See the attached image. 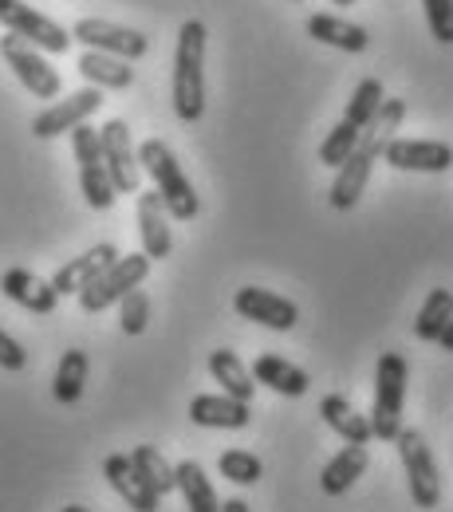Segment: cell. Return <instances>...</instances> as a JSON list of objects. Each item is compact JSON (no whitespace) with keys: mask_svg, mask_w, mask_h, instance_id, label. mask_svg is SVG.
Masks as SVG:
<instances>
[{"mask_svg":"<svg viewBox=\"0 0 453 512\" xmlns=\"http://www.w3.org/2000/svg\"><path fill=\"white\" fill-rule=\"evenodd\" d=\"M402 119H406V103H402V99H383L379 115L363 127L359 142H355V150H351L347 162L335 170V186H331V193H327L331 209L347 213V209L359 205V197L367 193V182H371V170H375V162L383 158L387 142L398 134Z\"/></svg>","mask_w":453,"mask_h":512,"instance_id":"6da1fadb","label":"cell"},{"mask_svg":"<svg viewBox=\"0 0 453 512\" xmlns=\"http://www.w3.org/2000/svg\"><path fill=\"white\" fill-rule=\"evenodd\" d=\"M367 465H371V457H367V446H347L339 449L331 461L324 465V473H320V485H324V493L331 497H339V493H347L363 473H367Z\"/></svg>","mask_w":453,"mask_h":512,"instance_id":"cb8c5ba5","label":"cell"},{"mask_svg":"<svg viewBox=\"0 0 453 512\" xmlns=\"http://www.w3.org/2000/svg\"><path fill=\"white\" fill-rule=\"evenodd\" d=\"M331 4H355V0H331Z\"/></svg>","mask_w":453,"mask_h":512,"instance_id":"f35d334b","label":"cell"},{"mask_svg":"<svg viewBox=\"0 0 453 512\" xmlns=\"http://www.w3.org/2000/svg\"><path fill=\"white\" fill-rule=\"evenodd\" d=\"M394 170L402 174H446L453 166V146L450 142H434V138H390L383 150Z\"/></svg>","mask_w":453,"mask_h":512,"instance_id":"7c38bea8","label":"cell"},{"mask_svg":"<svg viewBox=\"0 0 453 512\" xmlns=\"http://www.w3.org/2000/svg\"><path fill=\"white\" fill-rule=\"evenodd\" d=\"M146 272H150V256L146 253L119 256L111 268H103V272H99V276L79 292V308H83L87 316L107 312L111 304H119L127 292H134V288L146 280Z\"/></svg>","mask_w":453,"mask_h":512,"instance_id":"8992f818","label":"cell"},{"mask_svg":"<svg viewBox=\"0 0 453 512\" xmlns=\"http://www.w3.org/2000/svg\"><path fill=\"white\" fill-rule=\"evenodd\" d=\"M146 320H150V300H146L142 288H134V292H127V296L119 300V323H123L127 335H142V331H146Z\"/></svg>","mask_w":453,"mask_h":512,"instance_id":"d6a6232c","label":"cell"},{"mask_svg":"<svg viewBox=\"0 0 453 512\" xmlns=\"http://www.w3.org/2000/svg\"><path fill=\"white\" fill-rule=\"evenodd\" d=\"M233 308L241 320H253L260 327H272V331H292L300 320V308L288 296H276L268 288H241L233 296Z\"/></svg>","mask_w":453,"mask_h":512,"instance_id":"5bb4252c","label":"cell"},{"mask_svg":"<svg viewBox=\"0 0 453 512\" xmlns=\"http://www.w3.org/2000/svg\"><path fill=\"white\" fill-rule=\"evenodd\" d=\"M99 146H103V166L111 174L115 193H138L142 186V166H138V150L130 142V127L123 119H111L99 127Z\"/></svg>","mask_w":453,"mask_h":512,"instance_id":"8fae6325","label":"cell"},{"mask_svg":"<svg viewBox=\"0 0 453 512\" xmlns=\"http://www.w3.org/2000/svg\"><path fill=\"white\" fill-rule=\"evenodd\" d=\"M209 375L221 383L225 394H233V398H241V402H249V398L257 394V379H253V371L241 363L237 351H213V355H209Z\"/></svg>","mask_w":453,"mask_h":512,"instance_id":"d4e9b609","label":"cell"},{"mask_svg":"<svg viewBox=\"0 0 453 512\" xmlns=\"http://www.w3.org/2000/svg\"><path fill=\"white\" fill-rule=\"evenodd\" d=\"M394 446H398L402 469H406L410 501L418 509H438L442 505V473H438V461H434V453L426 446V438L418 430H398Z\"/></svg>","mask_w":453,"mask_h":512,"instance_id":"5b68a950","label":"cell"},{"mask_svg":"<svg viewBox=\"0 0 453 512\" xmlns=\"http://www.w3.org/2000/svg\"><path fill=\"white\" fill-rule=\"evenodd\" d=\"M103 477H107V485H111L134 512H158V505H162V497H158V493L146 485V477L134 469L130 453H111V457L103 461Z\"/></svg>","mask_w":453,"mask_h":512,"instance_id":"e0dca14e","label":"cell"},{"mask_svg":"<svg viewBox=\"0 0 453 512\" xmlns=\"http://www.w3.org/2000/svg\"><path fill=\"white\" fill-rule=\"evenodd\" d=\"M71 40H79L83 48L91 52H107V56H119V60H142L150 40L134 28H123V24H111V20H99V16H83L75 20L71 28Z\"/></svg>","mask_w":453,"mask_h":512,"instance_id":"30bf717a","label":"cell"},{"mask_svg":"<svg viewBox=\"0 0 453 512\" xmlns=\"http://www.w3.org/2000/svg\"><path fill=\"white\" fill-rule=\"evenodd\" d=\"M0 292H4L12 304H20L24 312H32V316H52L56 304H60V292L52 288V280H40V276L28 272V268H8V272L0 276Z\"/></svg>","mask_w":453,"mask_h":512,"instance_id":"9a60e30c","label":"cell"},{"mask_svg":"<svg viewBox=\"0 0 453 512\" xmlns=\"http://www.w3.org/2000/svg\"><path fill=\"white\" fill-rule=\"evenodd\" d=\"M450 320H453V292L450 288H434V292L426 296L418 320H414V335H418L422 343H438Z\"/></svg>","mask_w":453,"mask_h":512,"instance_id":"4316f807","label":"cell"},{"mask_svg":"<svg viewBox=\"0 0 453 512\" xmlns=\"http://www.w3.org/2000/svg\"><path fill=\"white\" fill-rule=\"evenodd\" d=\"M217 469H221V477L233 481V485H257L260 477H264L260 457L249 453V449H225V453L217 457Z\"/></svg>","mask_w":453,"mask_h":512,"instance_id":"4dcf8cb0","label":"cell"},{"mask_svg":"<svg viewBox=\"0 0 453 512\" xmlns=\"http://www.w3.org/2000/svg\"><path fill=\"white\" fill-rule=\"evenodd\" d=\"M438 343H442V351H453V320L446 323V331H442V339H438Z\"/></svg>","mask_w":453,"mask_h":512,"instance_id":"8d00e7d4","label":"cell"},{"mask_svg":"<svg viewBox=\"0 0 453 512\" xmlns=\"http://www.w3.org/2000/svg\"><path fill=\"white\" fill-rule=\"evenodd\" d=\"M103 107V91L99 87H83L67 99H56L48 111H40L32 119V134L36 138H60V134H71L75 127H83L95 111Z\"/></svg>","mask_w":453,"mask_h":512,"instance_id":"4fadbf2b","label":"cell"},{"mask_svg":"<svg viewBox=\"0 0 453 512\" xmlns=\"http://www.w3.org/2000/svg\"><path fill=\"white\" fill-rule=\"evenodd\" d=\"M308 36H312V40H320V44H327V48L347 52V56H359V52H367V44H371V36H367V28H363V24L339 20V16H331V12H316V16H308Z\"/></svg>","mask_w":453,"mask_h":512,"instance_id":"ffe728a7","label":"cell"},{"mask_svg":"<svg viewBox=\"0 0 453 512\" xmlns=\"http://www.w3.org/2000/svg\"><path fill=\"white\" fill-rule=\"evenodd\" d=\"M406 359L402 351H383L375 367V406H371V430L379 442H394L402 430V406H406Z\"/></svg>","mask_w":453,"mask_h":512,"instance_id":"277c9868","label":"cell"},{"mask_svg":"<svg viewBox=\"0 0 453 512\" xmlns=\"http://www.w3.org/2000/svg\"><path fill=\"white\" fill-rule=\"evenodd\" d=\"M83 386H87V355L83 351H64L60 367H56V379H52V394L60 406H75L83 398Z\"/></svg>","mask_w":453,"mask_h":512,"instance_id":"83f0119b","label":"cell"},{"mask_svg":"<svg viewBox=\"0 0 453 512\" xmlns=\"http://www.w3.org/2000/svg\"><path fill=\"white\" fill-rule=\"evenodd\" d=\"M190 422L205 430H245L253 414H249V402L221 390V394H197L190 402Z\"/></svg>","mask_w":453,"mask_h":512,"instance_id":"ac0fdd59","label":"cell"},{"mask_svg":"<svg viewBox=\"0 0 453 512\" xmlns=\"http://www.w3.org/2000/svg\"><path fill=\"white\" fill-rule=\"evenodd\" d=\"M383 99H387V91H383V83H379V79H363V83H359V87H355V95H351V99H347V115H343V119H347V123H351V127H367V123H371V119H375V115H379V107H383Z\"/></svg>","mask_w":453,"mask_h":512,"instance_id":"f546056e","label":"cell"},{"mask_svg":"<svg viewBox=\"0 0 453 512\" xmlns=\"http://www.w3.org/2000/svg\"><path fill=\"white\" fill-rule=\"evenodd\" d=\"M422 8H426L430 36L438 44H453V0H422Z\"/></svg>","mask_w":453,"mask_h":512,"instance_id":"836d02e7","label":"cell"},{"mask_svg":"<svg viewBox=\"0 0 453 512\" xmlns=\"http://www.w3.org/2000/svg\"><path fill=\"white\" fill-rule=\"evenodd\" d=\"M138 166L150 174L154 190L166 201V209H170L174 221H194L197 213H201V201H197L186 170L178 166L174 150H170L162 138H146V142L138 146Z\"/></svg>","mask_w":453,"mask_h":512,"instance_id":"3957f363","label":"cell"},{"mask_svg":"<svg viewBox=\"0 0 453 512\" xmlns=\"http://www.w3.org/2000/svg\"><path fill=\"white\" fill-rule=\"evenodd\" d=\"M174 477H178V493H182L190 512H221V501H217V493H213V485L197 461H178Z\"/></svg>","mask_w":453,"mask_h":512,"instance_id":"484cf974","label":"cell"},{"mask_svg":"<svg viewBox=\"0 0 453 512\" xmlns=\"http://www.w3.org/2000/svg\"><path fill=\"white\" fill-rule=\"evenodd\" d=\"M138 237H142V253L150 260H166L174 253V237H170V209L158 197V190L138 193Z\"/></svg>","mask_w":453,"mask_h":512,"instance_id":"2e32d148","label":"cell"},{"mask_svg":"<svg viewBox=\"0 0 453 512\" xmlns=\"http://www.w3.org/2000/svg\"><path fill=\"white\" fill-rule=\"evenodd\" d=\"M64 512H91V509H83V505H67Z\"/></svg>","mask_w":453,"mask_h":512,"instance_id":"74e56055","label":"cell"},{"mask_svg":"<svg viewBox=\"0 0 453 512\" xmlns=\"http://www.w3.org/2000/svg\"><path fill=\"white\" fill-rule=\"evenodd\" d=\"M71 150H75V162H79V190H83V201L91 209H111L115 205V186H111V174L103 166V146H99V130L95 127H75L71 130Z\"/></svg>","mask_w":453,"mask_h":512,"instance_id":"52a82bcc","label":"cell"},{"mask_svg":"<svg viewBox=\"0 0 453 512\" xmlns=\"http://www.w3.org/2000/svg\"><path fill=\"white\" fill-rule=\"evenodd\" d=\"M320 414H324V422L343 438V442H351V446H371V442H375L371 418L359 414L343 394H327L324 402H320Z\"/></svg>","mask_w":453,"mask_h":512,"instance_id":"44dd1931","label":"cell"},{"mask_svg":"<svg viewBox=\"0 0 453 512\" xmlns=\"http://www.w3.org/2000/svg\"><path fill=\"white\" fill-rule=\"evenodd\" d=\"M75 71H79L91 87H99V91H127L130 83H134V67H130V60L107 56V52H91V48L79 56Z\"/></svg>","mask_w":453,"mask_h":512,"instance_id":"7402d4cb","label":"cell"},{"mask_svg":"<svg viewBox=\"0 0 453 512\" xmlns=\"http://www.w3.org/2000/svg\"><path fill=\"white\" fill-rule=\"evenodd\" d=\"M359 134H363V130H359V127H351L347 119H339L335 127L327 130V138H324V142H320V162H324V166H331V170H339V166L347 162V154L355 150V142H359Z\"/></svg>","mask_w":453,"mask_h":512,"instance_id":"1f68e13d","label":"cell"},{"mask_svg":"<svg viewBox=\"0 0 453 512\" xmlns=\"http://www.w3.org/2000/svg\"><path fill=\"white\" fill-rule=\"evenodd\" d=\"M221 512H249V505H245L241 497H233V501H225V505H221Z\"/></svg>","mask_w":453,"mask_h":512,"instance_id":"d590c367","label":"cell"},{"mask_svg":"<svg viewBox=\"0 0 453 512\" xmlns=\"http://www.w3.org/2000/svg\"><path fill=\"white\" fill-rule=\"evenodd\" d=\"M253 379H257V386H268V390H276L284 398H304L308 386H312L308 371H300L296 363H288L280 355H260L253 363Z\"/></svg>","mask_w":453,"mask_h":512,"instance_id":"603a6c76","label":"cell"},{"mask_svg":"<svg viewBox=\"0 0 453 512\" xmlns=\"http://www.w3.org/2000/svg\"><path fill=\"white\" fill-rule=\"evenodd\" d=\"M0 56H4V64L12 67V75L24 83V91H32L36 99H56L60 95V71L44 60V52L40 48H32L28 40H20V36H0Z\"/></svg>","mask_w":453,"mask_h":512,"instance_id":"9c48e42d","label":"cell"},{"mask_svg":"<svg viewBox=\"0 0 453 512\" xmlns=\"http://www.w3.org/2000/svg\"><path fill=\"white\" fill-rule=\"evenodd\" d=\"M205 44V24L186 20L174 48V111L182 123H197L205 115Z\"/></svg>","mask_w":453,"mask_h":512,"instance_id":"7a4b0ae2","label":"cell"},{"mask_svg":"<svg viewBox=\"0 0 453 512\" xmlns=\"http://www.w3.org/2000/svg\"><path fill=\"white\" fill-rule=\"evenodd\" d=\"M0 24H4L12 36L28 40L32 48H40V52L64 56L67 48H71V32L60 28L52 16H44V12L28 8L24 0H0Z\"/></svg>","mask_w":453,"mask_h":512,"instance_id":"ba28073f","label":"cell"},{"mask_svg":"<svg viewBox=\"0 0 453 512\" xmlns=\"http://www.w3.org/2000/svg\"><path fill=\"white\" fill-rule=\"evenodd\" d=\"M24 363H28V351L0 327V367L4 371H24Z\"/></svg>","mask_w":453,"mask_h":512,"instance_id":"e575fe53","label":"cell"},{"mask_svg":"<svg viewBox=\"0 0 453 512\" xmlns=\"http://www.w3.org/2000/svg\"><path fill=\"white\" fill-rule=\"evenodd\" d=\"M130 461H134V469L146 477V485H150L158 497H166V493H174V489H178L174 465H170V461H166V457H162L154 446H134Z\"/></svg>","mask_w":453,"mask_h":512,"instance_id":"f1b7e54d","label":"cell"},{"mask_svg":"<svg viewBox=\"0 0 453 512\" xmlns=\"http://www.w3.org/2000/svg\"><path fill=\"white\" fill-rule=\"evenodd\" d=\"M119 249L111 245V241H103V245H95V249H87L83 256H75V260H67L64 268L52 276V288L60 292V296H79L103 268H111L115 260H119Z\"/></svg>","mask_w":453,"mask_h":512,"instance_id":"d6986e66","label":"cell"}]
</instances>
